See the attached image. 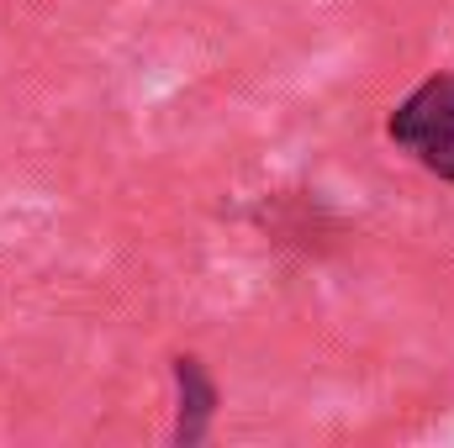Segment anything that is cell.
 <instances>
[{"mask_svg":"<svg viewBox=\"0 0 454 448\" xmlns=\"http://www.w3.org/2000/svg\"><path fill=\"white\" fill-rule=\"evenodd\" d=\"M386 137L434 180L454 185V74H428L412 85L386 116Z\"/></svg>","mask_w":454,"mask_h":448,"instance_id":"6da1fadb","label":"cell"},{"mask_svg":"<svg viewBox=\"0 0 454 448\" xmlns=\"http://www.w3.org/2000/svg\"><path fill=\"white\" fill-rule=\"evenodd\" d=\"M169 375H175V444L196 448L212 433V422H217L223 390H217L212 369H207L196 353H175V359H169Z\"/></svg>","mask_w":454,"mask_h":448,"instance_id":"7a4b0ae2","label":"cell"}]
</instances>
